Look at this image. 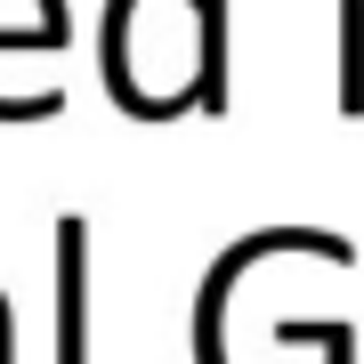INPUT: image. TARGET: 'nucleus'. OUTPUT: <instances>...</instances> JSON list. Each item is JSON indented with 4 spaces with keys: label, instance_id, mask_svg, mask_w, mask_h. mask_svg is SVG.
<instances>
[{
    "label": "nucleus",
    "instance_id": "nucleus-1",
    "mask_svg": "<svg viewBox=\"0 0 364 364\" xmlns=\"http://www.w3.org/2000/svg\"><path fill=\"white\" fill-rule=\"evenodd\" d=\"M90 227H57V364H90Z\"/></svg>",
    "mask_w": 364,
    "mask_h": 364
},
{
    "label": "nucleus",
    "instance_id": "nucleus-2",
    "mask_svg": "<svg viewBox=\"0 0 364 364\" xmlns=\"http://www.w3.org/2000/svg\"><path fill=\"white\" fill-rule=\"evenodd\" d=\"M0 364H16V332H9V299H0Z\"/></svg>",
    "mask_w": 364,
    "mask_h": 364
}]
</instances>
